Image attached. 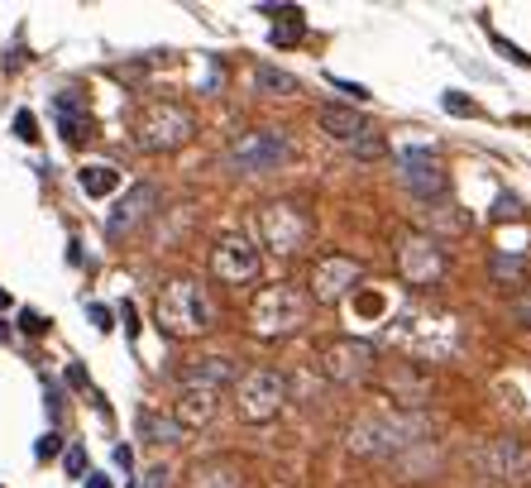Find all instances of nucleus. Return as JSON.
Returning a JSON list of instances; mask_svg holds the SVG:
<instances>
[{
  "label": "nucleus",
  "instance_id": "obj_16",
  "mask_svg": "<svg viewBox=\"0 0 531 488\" xmlns=\"http://www.w3.org/2000/svg\"><path fill=\"white\" fill-rule=\"evenodd\" d=\"M53 120H58V134H63L67 144H82V139L91 134V115H87V106H82L72 91L53 96Z\"/></svg>",
  "mask_w": 531,
  "mask_h": 488
},
{
  "label": "nucleus",
  "instance_id": "obj_4",
  "mask_svg": "<svg viewBox=\"0 0 531 488\" xmlns=\"http://www.w3.org/2000/svg\"><path fill=\"white\" fill-rule=\"evenodd\" d=\"M192 134H197V120H192L187 106H177V101H154L149 111L134 120V144H139L144 154H173Z\"/></svg>",
  "mask_w": 531,
  "mask_h": 488
},
{
  "label": "nucleus",
  "instance_id": "obj_30",
  "mask_svg": "<svg viewBox=\"0 0 531 488\" xmlns=\"http://www.w3.org/2000/svg\"><path fill=\"white\" fill-rule=\"evenodd\" d=\"M58 450H63V441H58L53 431H48V436H39V445H34V455H39V460H53Z\"/></svg>",
  "mask_w": 531,
  "mask_h": 488
},
{
  "label": "nucleus",
  "instance_id": "obj_11",
  "mask_svg": "<svg viewBox=\"0 0 531 488\" xmlns=\"http://www.w3.org/2000/svg\"><path fill=\"white\" fill-rule=\"evenodd\" d=\"M402 187H407L412 197L431 201V197H445L450 178H445L441 158L431 154V149H402Z\"/></svg>",
  "mask_w": 531,
  "mask_h": 488
},
{
  "label": "nucleus",
  "instance_id": "obj_13",
  "mask_svg": "<svg viewBox=\"0 0 531 488\" xmlns=\"http://www.w3.org/2000/svg\"><path fill=\"white\" fill-rule=\"evenodd\" d=\"M154 206H158V192L149 187V182L130 187L125 197L115 201L111 216H106V235H111V240H125V235H130L139 221H149V211H154Z\"/></svg>",
  "mask_w": 531,
  "mask_h": 488
},
{
  "label": "nucleus",
  "instance_id": "obj_10",
  "mask_svg": "<svg viewBox=\"0 0 531 488\" xmlns=\"http://www.w3.org/2000/svg\"><path fill=\"white\" fill-rule=\"evenodd\" d=\"M359 278H364V264L359 259H345V254H326L321 264L311 268V302H340V297H350L359 288Z\"/></svg>",
  "mask_w": 531,
  "mask_h": 488
},
{
  "label": "nucleus",
  "instance_id": "obj_33",
  "mask_svg": "<svg viewBox=\"0 0 531 488\" xmlns=\"http://www.w3.org/2000/svg\"><path fill=\"white\" fill-rule=\"evenodd\" d=\"M67 383H72V388H91V383H87V369H82V364H67Z\"/></svg>",
  "mask_w": 531,
  "mask_h": 488
},
{
  "label": "nucleus",
  "instance_id": "obj_35",
  "mask_svg": "<svg viewBox=\"0 0 531 488\" xmlns=\"http://www.w3.org/2000/svg\"><path fill=\"white\" fill-rule=\"evenodd\" d=\"M331 82H335L340 91H345V96H354V101H364V96H369L364 87H354V82H345V77H331Z\"/></svg>",
  "mask_w": 531,
  "mask_h": 488
},
{
  "label": "nucleus",
  "instance_id": "obj_37",
  "mask_svg": "<svg viewBox=\"0 0 531 488\" xmlns=\"http://www.w3.org/2000/svg\"><path fill=\"white\" fill-rule=\"evenodd\" d=\"M115 465H120V469H130V465H134V455H130V445H115Z\"/></svg>",
  "mask_w": 531,
  "mask_h": 488
},
{
  "label": "nucleus",
  "instance_id": "obj_42",
  "mask_svg": "<svg viewBox=\"0 0 531 488\" xmlns=\"http://www.w3.org/2000/svg\"><path fill=\"white\" fill-rule=\"evenodd\" d=\"M0 340H5V326H0Z\"/></svg>",
  "mask_w": 531,
  "mask_h": 488
},
{
  "label": "nucleus",
  "instance_id": "obj_24",
  "mask_svg": "<svg viewBox=\"0 0 531 488\" xmlns=\"http://www.w3.org/2000/svg\"><path fill=\"white\" fill-rule=\"evenodd\" d=\"M493 278H498V283H512V288H517V283L527 278V264H522L517 254H493Z\"/></svg>",
  "mask_w": 531,
  "mask_h": 488
},
{
  "label": "nucleus",
  "instance_id": "obj_6",
  "mask_svg": "<svg viewBox=\"0 0 531 488\" xmlns=\"http://www.w3.org/2000/svg\"><path fill=\"white\" fill-rule=\"evenodd\" d=\"M259 235H264V244L273 254H297L311 235V221L307 211H297L292 201H273V206L259 211Z\"/></svg>",
  "mask_w": 531,
  "mask_h": 488
},
{
  "label": "nucleus",
  "instance_id": "obj_1",
  "mask_svg": "<svg viewBox=\"0 0 531 488\" xmlns=\"http://www.w3.org/2000/svg\"><path fill=\"white\" fill-rule=\"evenodd\" d=\"M154 321H158V331H163V335L192 340V335L211 331L216 311H211V297H206V288H201V283H192V278H177V283H168V288L158 292Z\"/></svg>",
  "mask_w": 531,
  "mask_h": 488
},
{
  "label": "nucleus",
  "instance_id": "obj_8",
  "mask_svg": "<svg viewBox=\"0 0 531 488\" xmlns=\"http://www.w3.org/2000/svg\"><path fill=\"white\" fill-rule=\"evenodd\" d=\"M398 268H402V278H407L412 288H431V283H441V273H445L441 244L431 240V235H402Z\"/></svg>",
  "mask_w": 531,
  "mask_h": 488
},
{
  "label": "nucleus",
  "instance_id": "obj_19",
  "mask_svg": "<svg viewBox=\"0 0 531 488\" xmlns=\"http://www.w3.org/2000/svg\"><path fill=\"white\" fill-rule=\"evenodd\" d=\"M192 488H244V469L235 460H206L192 469Z\"/></svg>",
  "mask_w": 531,
  "mask_h": 488
},
{
  "label": "nucleus",
  "instance_id": "obj_15",
  "mask_svg": "<svg viewBox=\"0 0 531 488\" xmlns=\"http://www.w3.org/2000/svg\"><path fill=\"white\" fill-rule=\"evenodd\" d=\"M216 407H221V393H211V388H182L177 393V412L173 422L187 431V426H206L216 417Z\"/></svg>",
  "mask_w": 531,
  "mask_h": 488
},
{
  "label": "nucleus",
  "instance_id": "obj_12",
  "mask_svg": "<svg viewBox=\"0 0 531 488\" xmlns=\"http://www.w3.org/2000/svg\"><path fill=\"white\" fill-rule=\"evenodd\" d=\"M211 273L221 283H249V278H259V249L244 240V235H225L211 249Z\"/></svg>",
  "mask_w": 531,
  "mask_h": 488
},
{
  "label": "nucleus",
  "instance_id": "obj_29",
  "mask_svg": "<svg viewBox=\"0 0 531 488\" xmlns=\"http://www.w3.org/2000/svg\"><path fill=\"white\" fill-rule=\"evenodd\" d=\"M350 149H354L359 158H378V154H383V139H369V134H364V139H354Z\"/></svg>",
  "mask_w": 531,
  "mask_h": 488
},
{
  "label": "nucleus",
  "instance_id": "obj_34",
  "mask_svg": "<svg viewBox=\"0 0 531 488\" xmlns=\"http://www.w3.org/2000/svg\"><path fill=\"white\" fill-rule=\"evenodd\" d=\"M120 321H125V335H134V331H139V316H134V307H130V302H120Z\"/></svg>",
  "mask_w": 531,
  "mask_h": 488
},
{
  "label": "nucleus",
  "instance_id": "obj_2",
  "mask_svg": "<svg viewBox=\"0 0 531 488\" xmlns=\"http://www.w3.org/2000/svg\"><path fill=\"white\" fill-rule=\"evenodd\" d=\"M311 316V297L292 283H273L254 297L249 307V331L264 335V340H278V335H297Z\"/></svg>",
  "mask_w": 531,
  "mask_h": 488
},
{
  "label": "nucleus",
  "instance_id": "obj_22",
  "mask_svg": "<svg viewBox=\"0 0 531 488\" xmlns=\"http://www.w3.org/2000/svg\"><path fill=\"white\" fill-rule=\"evenodd\" d=\"M139 436L154 445H173V441H182V426L173 417H158V412H139Z\"/></svg>",
  "mask_w": 531,
  "mask_h": 488
},
{
  "label": "nucleus",
  "instance_id": "obj_27",
  "mask_svg": "<svg viewBox=\"0 0 531 488\" xmlns=\"http://www.w3.org/2000/svg\"><path fill=\"white\" fill-rule=\"evenodd\" d=\"M20 331H24V335H44V331H48V321L39 316V311L24 307V311H20Z\"/></svg>",
  "mask_w": 531,
  "mask_h": 488
},
{
  "label": "nucleus",
  "instance_id": "obj_25",
  "mask_svg": "<svg viewBox=\"0 0 531 488\" xmlns=\"http://www.w3.org/2000/svg\"><path fill=\"white\" fill-rule=\"evenodd\" d=\"M15 139H24V144H34V139H39V120H34V111L15 115Z\"/></svg>",
  "mask_w": 531,
  "mask_h": 488
},
{
  "label": "nucleus",
  "instance_id": "obj_32",
  "mask_svg": "<svg viewBox=\"0 0 531 488\" xmlns=\"http://www.w3.org/2000/svg\"><path fill=\"white\" fill-rule=\"evenodd\" d=\"M87 316L96 321V331H111V321H115V316H111V307H101V302H91V307H87Z\"/></svg>",
  "mask_w": 531,
  "mask_h": 488
},
{
  "label": "nucleus",
  "instance_id": "obj_3",
  "mask_svg": "<svg viewBox=\"0 0 531 488\" xmlns=\"http://www.w3.org/2000/svg\"><path fill=\"white\" fill-rule=\"evenodd\" d=\"M388 335L398 340L402 350H412V355H421V359H441L455 350V321L436 307H421V302L398 311V321L388 326Z\"/></svg>",
  "mask_w": 531,
  "mask_h": 488
},
{
  "label": "nucleus",
  "instance_id": "obj_23",
  "mask_svg": "<svg viewBox=\"0 0 531 488\" xmlns=\"http://www.w3.org/2000/svg\"><path fill=\"white\" fill-rule=\"evenodd\" d=\"M254 82H259V91H268V96H278V91L292 96V91H297V77L278 72V67H259V72H254Z\"/></svg>",
  "mask_w": 531,
  "mask_h": 488
},
{
  "label": "nucleus",
  "instance_id": "obj_28",
  "mask_svg": "<svg viewBox=\"0 0 531 488\" xmlns=\"http://www.w3.org/2000/svg\"><path fill=\"white\" fill-rule=\"evenodd\" d=\"M445 111L450 115H474V101H465L460 91H445Z\"/></svg>",
  "mask_w": 531,
  "mask_h": 488
},
{
  "label": "nucleus",
  "instance_id": "obj_17",
  "mask_svg": "<svg viewBox=\"0 0 531 488\" xmlns=\"http://www.w3.org/2000/svg\"><path fill=\"white\" fill-rule=\"evenodd\" d=\"M230 378H235V364H230V359H197V364H187L182 388H211V393H225Z\"/></svg>",
  "mask_w": 531,
  "mask_h": 488
},
{
  "label": "nucleus",
  "instance_id": "obj_9",
  "mask_svg": "<svg viewBox=\"0 0 531 488\" xmlns=\"http://www.w3.org/2000/svg\"><path fill=\"white\" fill-rule=\"evenodd\" d=\"M288 139L278 130H254V134H240L235 139V149H230V163L240 168V173H268V168H278V163H288Z\"/></svg>",
  "mask_w": 531,
  "mask_h": 488
},
{
  "label": "nucleus",
  "instance_id": "obj_40",
  "mask_svg": "<svg viewBox=\"0 0 531 488\" xmlns=\"http://www.w3.org/2000/svg\"><path fill=\"white\" fill-rule=\"evenodd\" d=\"M517 316H522V321L531 326V302H517Z\"/></svg>",
  "mask_w": 531,
  "mask_h": 488
},
{
  "label": "nucleus",
  "instance_id": "obj_20",
  "mask_svg": "<svg viewBox=\"0 0 531 488\" xmlns=\"http://www.w3.org/2000/svg\"><path fill=\"white\" fill-rule=\"evenodd\" d=\"M264 10H268V15H283V24H273L268 44H273V48H292V44H302L307 24H302V10H297V5H264Z\"/></svg>",
  "mask_w": 531,
  "mask_h": 488
},
{
  "label": "nucleus",
  "instance_id": "obj_14",
  "mask_svg": "<svg viewBox=\"0 0 531 488\" xmlns=\"http://www.w3.org/2000/svg\"><path fill=\"white\" fill-rule=\"evenodd\" d=\"M421 422H402V417H364L359 426H350L354 450H393V436H417Z\"/></svg>",
  "mask_w": 531,
  "mask_h": 488
},
{
  "label": "nucleus",
  "instance_id": "obj_21",
  "mask_svg": "<svg viewBox=\"0 0 531 488\" xmlns=\"http://www.w3.org/2000/svg\"><path fill=\"white\" fill-rule=\"evenodd\" d=\"M77 182H82L87 197H111V192H120V173H115L111 163H87V168L77 173Z\"/></svg>",
  "mask_w": 531,
  "mask_h": 488
},
{
  "label": "nucleus",
  "instance_id": "obj_26",
  "mask_svg": "<svg viewBox=\"0 0 531 488\" xmlns=\"http://www.w3.org/2000/svg\"><path fill=\"white\" fill-rule=\"evenodd\" d=\"M63 465H67L72 479H82V474H87V450H82V445H72V450L63 455Z\"/></svg>",
  "mask_w": 531,
  "mask_h": 488
},
{
  "label": "nucleus",
  "instance_id": "obj_7",
  "mask_svg": "<svg viewBox=\"0 0 531 488\" xmlns=\"http://www.w3.org/2000/svg\"><path fill=\"white\" fill-rule=\"evenodd\" d=\"M283 398H288V383H283V374H273V369H254V374L240 383V398H235V407H240L244 422H273V417L283 412Z\"/></svg>",
  "mask_w": 531,
  "mask_h": 488
},
{
  "label": "nucleus",
  "instance_id": "obj_41",
  "mask_svg": "<svg viewBox=\"0 0 531 488\" xmlns=\"http://www.w3.org/2000/svg\"><path fill=\"white\" fill-rule=\"evenodd\" d=\"M5 307H10V292H5V288H0V311H5Z\"/></svg>",
  "mask_w": 531,
  "mask_h": 488
},
{
  "label": "nucleus",
  "instance_id": "obj_38",
  "mask_svg": "<svg viewBox=\"0 0 531 488\" xmlns=\"http://www.w3.org/2000/svg\"><path fill=\"white\" fill-rule=\"evenodd\" d=\"M87 488H115L106 474H87Z\"/></svg>",
  "mask_w": 531,
  "mask_h": 488
},
{
  "label": "nucleus",
  "instance_id": "obj_36",
  "mask_svg": "<svg viewBox=\"0 0 531 488\" xmlns=\"http://www.w3.org/2000/svg\"><path fill=\"white\" fill-rule=\"evenodd\" d=\"M493 216H522V211H517V197H498V211H493Z\"/></svg>",
  "mask_w": 531,
  "mask_h": 488
},
{
  "label": "nucleus",
  "instance_id": "obj_39",
  "mask_svg": "<svg viewBox=\"0 0 531 488\" xmlns=\"http://www.w3.org/2000/svg\"><path fill=\"white\" fill-rule=\"evenodd\" d=\"M163 479H168V474H163V469H154V474H149V488H163Z\"/></svg>",
  "mask_w": 531,
  "mask_h": 488
},
{
  "label": "nucleus",
  "instance_id": "obj_5",
  "mask_svg": "<svg viewBox=\"0 0 531 488\" xmlns=\"http://www.w3.org/2000/svg\"><path fill=\"white\" fill-rule=\"evenodd\" d=\"M316 364H321V374L331 378V383H364V378L374 374V345L369 340H354V335L326 340Z\"/></svg>",
  "mask_w": 531,
  "mask_h": 488
},
{
  "label": "nucleus",
  "instance_id": "obj_31",
  "mask_svg": "<svg viewBox=\"0 0 531 488\" xmlns=\"http://www.w3.org/2000/svg\"><path fill=\"white\" fill-rule=\"evenodd\" d=\"M354 311H359V316H378V311H383V297H378V292H364V297L354 302Z\"/></svg>",
  "mask_w": 531,
  "mask_h": 488
},
{
  "label": "nucleus",
  "instance_id": "obj_18",
  "mask_svg": "<svg viewBox=\"0 0 531 488\" xmlns=\"http://www.w3.org/2000/svg\"><path fill=\"white\" fill-rule=\"evenodd\" d=\"M321 130L331 134L335 144H354V139L369 134V125H364V115L350 111V106H326V111H321Z\"/></svg>",
  "mask_w": 531,
  "mask_h": 488
}]
</instances>
